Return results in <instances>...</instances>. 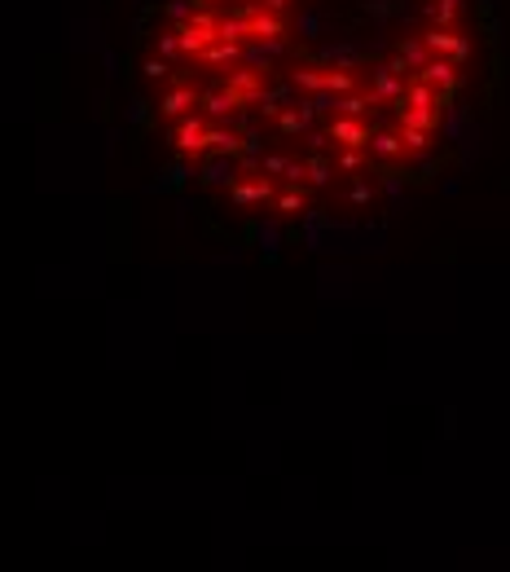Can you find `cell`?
<instances>
[{"label": "cell", "mask_w": 510, "mask_h": 572, "mask_svg": "<svg viewBox=\"0 0 510 572\" xmlns=\"http://www.w3.org/2000/svg\"><path fill=\"white\" fill-rule=\"evenodd\" d=\"M220 93L229 97V106H251V102H260L264 97V75L260 71H234L225 84H220Z\"/></svg>", "instance_id": "6da1fadb"}, {"label": "cell", "mask_w": 510, "mask_h": 572, "mask_svg": "<svg viewBox=\"0 0 510 572\" xmlns=\"http://www.w3.org/2000/svg\"><path fill=\"white\" fill-rule=\"evenodd\" d=\"M286 36V18L273 14V9H247V40L260 44H277Z\"/></svg>", "instance_id": "7a4b0ae2"}, {"label": "cell", "mask_w": 510, "mask_h": 572, "mask_svg": "<svg viewBox=\"0 0 510 572\" xmlns=\"http://www.w3.org/2000/svg\"><path fill=\"white\" fill-rule=\"evenodd\" d=\"M194 106H198V88H190V84H176L159 97L163 119H185V115H194Z\"/></svg>", "instance_id": "3957f363"}, {"label": "cell", "mask_w": 510, "mask_h": 572, "mask_svg": "<svg viewBox=\"0 0 510 572\" xmlns=\"http://www.w3.org/2000/svg\"><path fill=\"white\" fill-rule=\"evenodd\" d=\"M238 49H242L238 40H216V44H207L203 58H198V62H207V66H225V62H234V58H238Z\"/></svg>", "instance_id": "277c9868"}, {"label": "cell", "mask_w": 510, "mask_h": 572, "mask_svg": "<svg viewBox=\"0 0 510 572\" xmlns=\"http://www.w3.org/2000/svg\"><path fill=\"white\" fill-rule=\"evenodd\" d=\"M159 53H168V58H172V53H181V44H176V31H172V36H159Z\"/></svg>", "instance_id": "5b68a950"}, {"label": "cell", "mask_w": 510, "mask_h": 572, "mask_svg": "<svg viewBox=\"0 0 510 572\" xmlns=\"http://www.w3.org/2000/svg\"><path fill=\"white\" fill-rule=\"evenodd\" d=\"M146 75H154V80H163V75H168V66H163V62H146Z\"/></svg>", "instance_id": "8992f818"}, {"label": "cell", "mask_w": 510, "mask_h": 572, "mask_svg": "<svg viewBox=\"0 0 510 572\" xmlns=\"http://www.w3.org/2000/svg\"><path fill=\"white\" fill-rule=\"evenodd\" d=\"M198 9H203V0H198Z\"/></svg>", "instance_id": "52a82bcc"}]
</instances>
